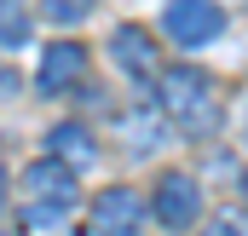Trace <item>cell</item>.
Wrapping results in <instances>:
<instances>
[{
  "mask_svg": "<svg viewBox=\"0 0 248 236\" xmlns=\"http://www.w3.org/2000/svg\"><path fill=\"white\" fill-rule=\"evenodd\" d=\"M0 207H6V167H0Z\"/></svg>",
  "mask_w": 248,
  "mask_h": 236,
  "instance_id": "5bb4252c",
  "label": "cell"
},
{
  "mask_svg": "<svg viewBox=\"0 0 248 236\" xmlns=\"http://www.w3.org/2000/svg\"><path fill=\"white\" fill-rule=\"evenodd\" d=\"M156 98H162V110H168L173 127H185L190 138H214V127H219V98H214L208 69L179 63V69L156 75Z\"/></svg>",
  "mask_w": 248,
  "mask_h": 236,
  "instance_id": "6da1fadb",
  "label": "cell"
},
{
  "mask_svg": "<svg viewBox=\"0 0 248 236\" xmlns=\"http://www.w3.org/2000/svg\"><path fill=\"white\" fill-rule=\"evenodd\" d=\"M75 219V207H58V202H23V231H63Z\"/></svg>",
  "mask_w": 248,
  "mask_h": 236,
  "instance_id": "8fae6325",
  "label": "cell"
},
{
  "mask_svg": "<svg viewBox=\"0 0 248 236\" xmlns=\"http://www.w3.org/2000/svg\"><path fill=\"white\" fill-rule=\"evenodd\" d=\"M29 41V0H0V46Z\"/></svg>",
  "mask_w": 248,
  "mask_h": 236,
  "instance_id": "30bf717a",
  "label": "cell"
},
{
  "mask_svg": "<svg viewBox=\"0 0 248 236\" xmlns=\"http://www.w3.org/2000/svg\"><path fill=\"white\" fill-rule=\"evenodd\" d=\"M0 87H6V92H12V87H17V75H12V69H0Z\"/></svg>",
  "mask_w": 248,
  "mask_h": 236,
  "instance_id": "4fadbf2b",
  "label": "cell"
},
{
  "mask_svg": "<svg viewBox=\"0 0 248 236\" xmlns=\"http://www.w3.org/2000/svg\"><path fill=\"white\" fill-rule=\"evenodd\" d=\"M156 219H162L168 231H185V225L202 219V190H196L190 173H168L156 184Z\"/></svg>",
  "mask_w": 248,
  "mask_h": 236,
  "instance_id": "5b68a950",
  "label": "cell"
},
{
  "mask_svg": "<svg viewBox=\"0 0 248 236\" xmlns=\"http://www.w3.org/2000/svg\"><path fill=\"white\" fill-rule=\"evenodd\" d=\"M41 12H46V17H52V23H81V17H87V12H93V0H46V6H41Z\"/></svg>",
  "mask_w": 248,
  "mask_h": 236,
  "instance_id": "7c38bea8",
  "label": "cell"
},
{
  "mask_svg": "<svg viewBox=\"0 0 248 236\" xmlns=\"http://www.w3.org/2000/svg\"><path fill=\"white\" fill-rule=\"evenodd\" d=\"M81 69H87V46L81 41H52L41 52V69H35V92L41 98H58V92H69L81 81Z\"/></svg>",
  "mask_w": 248,
  "mask_h": 236,
  "instance_id": "3957f363",
  "label": "cell"
},
{
  "mask_svg": "<svg viewBox=\"0 0 248 236\" xmlns=\"http://www.w3.org/2000/svg\"><path fill=\"white\" fill-rule=\"evenodd\" d=\"M23 190H29V202H58V207H75V167H69V162H58V156L29 162Z\"/></svg>",
  "mask_w": 248,
  "mask_h": 236,
  "instance_id": "52a82bcc",
  "label": "cell"
},
{
  "mask_svg": "<svg viewBox=\"0 0 248 236\" xmlns=\"http://www.w3.org/2000/svg\"><path fill=\"white\" fill-rule=\"evenodd\" d=\"M116 138L127 144V156H156L168 144V110H127V116H116Z\"/></svg>",
  "mask_w": 248,
  "mask_h": 236,
  "instance_id": "ba28073f",
  "label": "cell"
},
{
  "mask_svg": "<svg viewBox=\"0 0 248 236\" xmlns=\"http://www.w3.org/2000/svg\"><path fill=\"white\" fill-rule=\"evenodd\" d=\"M110 58H116V69L133 75V81H156V75H162V52H156V41H150L139 23H122V29L110 35Z\"/></svg>",
  "mask_w": 248,
  "mask_h": 236,
  "instance_id": "277c9868",
  "label": "cell"
},
{
  "mask_svg": "<svg viewBox=\"0 0 248 236\" xmlns=\"http://www.w3.org/2000/svg\"><path fill=\"white\" fill-rule=\"evenodd\" d=\"M46 144H52V156L69 162V167H93V156H98V144H93V133H87L81 121H58Z\"/></svg>",
  "mask_w": 248,
  "mask_h": 236,
  "instance_id": "9c48e42d",
  "label": "cell"
},
{
  "mask_svg": "<svg viewBox=\"0 0 248 236\" xmlns=\"http://www.w3.org/2000/svg\"><path fill=\"white\" fill-rule=\"evenodd\" d=\"M225 29V12L219 0H168V35L179 46H202Z\"/></svg>",
  "mask_w": 248,
  "mask_h": 236,
  "instance_id": "7a4b0ae2",
  "label": "cell"
},
{
  "mask_svg": "<svg viewBox=\"0 0 248 236\" xmlns=\"http://www.w3.org/2000/svg\"><path fill=\"white\" fill-rule=\"evenodd\" d=\"M139 219H144V202H139L127 184H116V190H104V196L93 202L87 231L93 236H127V231H139Z\"/></svg>",
  "mask_w": 248,
  "mask_h": 236,
  "instance_id": "8992f818",
  "label": "cell"
}]
</instances>
